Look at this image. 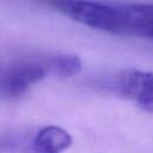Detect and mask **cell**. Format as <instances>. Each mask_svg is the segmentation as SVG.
<instances>
[{
    "instance_id": "cell-5",
    "label": "cell",
    "mask_w": 153,
    "mask_h": 153,
    "mask_svg": "<svg viewBox=\"0 0 153 153\" xmlns=\"http://www.w3.org/2000/svg\"><path fill=\"white\" fill-rule=\"evenodd\" d=\"M50 68L61 76H72L81 69V61L75 55H59L50 61Z\"/></svg>"
},
{
    "instance_id": "cell-1",
    "label": "cell",
    "mask_w": 153,
    "mask_h": 153,
    "mask_svg": "<svg viewBox=\"0 0 153 153\" xmlns=\"http://www.w3.org/2000/svg\"><path fill=\"white\" fill-rule=\"evenodd\" d=\"M117 90L140 109L153 112V72L128 68L117 78Z\"/></svg>"
},
{
    "instance_id": "cell-3",
    "label": "cell",
    "mask_w": 153,
    "mask_h": 153,
    "mask_svg": "<svg viewBox=\"0 0 153 153\" xmlns=\"http://www.w3.org/2000/svg\"><path fill=\"white\" fill-rule=\"evenodd\" d=\"M120 35L153 39V5L120 4Z\"/></svg>"
},
{
    "instance_id": "cell-2",
    "label": "cell",
    "mask_w": 153,
    "mask_h": 153,
    "mask_svg": "<svg viewBox=\"0 0 153 153\" xmlns=\"http://www.w3.org/2000/svg\"><path fill=\"white\" fill-rule=\"evenodd\" d=\"M45 67L36 61H18L11 65L1 78V90L8 96H20L31 85L44 78Z\"/></svg>"
},
{
    "instance_id": "cell-4",
    "label": "cell",
    "mask_w": 153,
    "mask_h": 153,
    "mask_svg": "<svg viewBox=\"0 0 153 153\" xmlns=\"http://www.w3.org/2000/svg\"><path fill=\"white\" fill-rule=\"evenodd\" d=\"M72 145V137L57 126L42 128L35 136L32 148L35 153H61Z\"/></svg>"
}]
</instances>
